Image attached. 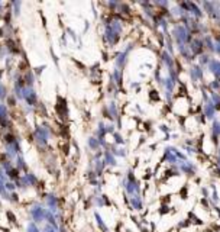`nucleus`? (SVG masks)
<instances>
[{"instance_id":"obj_1","label":"nucleus","mask_w":220,"mask_h":232,"mask_svg":"<svg viewBox=\"0 0 220 232\" xmlns=\"http://www.w3.org/2000/svg\"><path fill=\"white\" fill-rule=\"evenodd\" d=\"M45 215H46V209L39 203H35L29 209V216L32 218V222L35 224H42L45 221Z\"/></svg>"},{"instance_id":"obj_2","label":"nucleus","mask_w":220,"mask_h":232,"mask_svg":"<svg viewBox=\"0 0 220 232\" xmlns=\"http://www.w3.org/2000/svg\"><path fill=\"white\" fill-rule=\"evenodd\" d=\"M26 232H41V229H39L38 224H35V222H29V224H28V228H26Z\"/></svg>"},{"instance_id":"obj_3","label":"nucleus","mask_w":220,"mask_h":232,"mask_svg":"<svg viewBox=\"0 0 220 232\" xmlns=\"http://www.w3.org/2000/svg\"><path fill=\"white\" fill-rule=\"evenodd\" d=\"M94 218H96V221H97V225L100 226V229L101 231H106V225H105V222H103V219H101V216L99 213H94Z\"/></svg>"},{"instance_id":"obj_4","label":"nucleus","mask_w":220,"mask_h":232,"mask_svg":"<svg viewBox=\"0 0 220 232\" xmlns=\"http://www.w3.org/2000/svg\"><path fill=\"white\" fill-rule=\"evenodd\" d=\"M41 232H58V229H55V228H52V226H51V225H45L44 226V229H42Z\"/></svg>"}]
</instances>
